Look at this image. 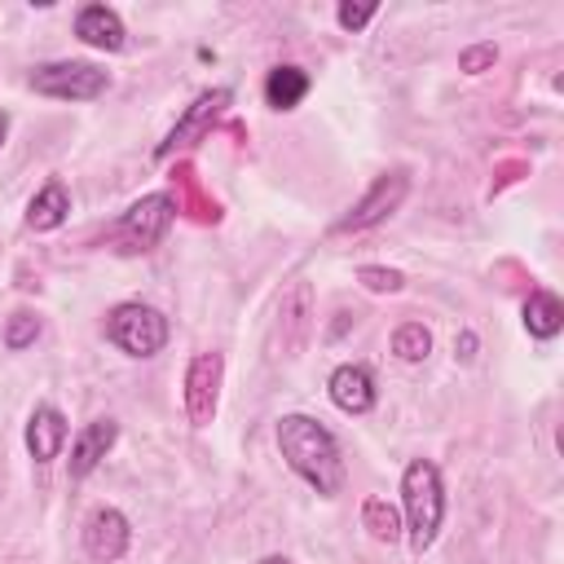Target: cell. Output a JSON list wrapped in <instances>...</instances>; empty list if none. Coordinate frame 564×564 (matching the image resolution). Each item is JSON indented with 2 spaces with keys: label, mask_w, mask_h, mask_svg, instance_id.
Instances as JSON below:
<instances>
[{
  "label": "cell",
  "mask_w": 564,
  "mask_h": 564,
  "mask_svg": "<svg viewBox=\"0 0 564 564\" xmlns=\"http://www.w3.org/2000/svg\"><path fill=\"white\" fill-rule=\"evenodd\" d=\"M278 449L286 467L308 480L322 498H335L344 489V454L330 427H322L313 414H282L278 419Z\"/></svg>",
  "instance_id": "6da1fadb"
},
{
  "label": "cell",
  "mask_w": 564,
  "mask_h": 564,
  "mask_svg": "<svg viewBox=\"0 0 564 564\" xmlns=\"http://www.w3.org/2000/svg\"><path fill=\"white\" fill-rule=\"evenodd\" d=\"M401 507H405V529H410V551L423 555L445 520V485L432 458H410L401 471Z\"/></svg>",
  "instance_id": "7a4b0ae2"
},
{
  "label": "cell",
  "mask_w": 564,
  "mask_h": 564,
  "mask_svg": "<svg viewBox=\"0 0 564 564\" xmlns=\"http://www.w3.org/2000/svg\"><path fill=\"white\" fill-rule=\"evenodd\" d=\"M172 220H176V203H172V194L154 189V194L137 198V203L115 220V229H110V247H115L119 256H145V251H154V247L167 238Z\"/></svg>",
  "instance_id": "3957f363"
},
{
  "label": "cell",
  "mask_w": 564,
  "mask_h": 564,
  "mask_svg": "<svg viewBox=\"0 0 564 564\" xmlns=\"http://www.w3.org/2000/svg\"><path fill=\"white\" fill-rule=\"evenodd\" d=\"M167 317L154 308V304H141V300H123L106 313V339L128 352V357H154L167 348Z\"/></svg>",
  "instance_id": "277c9868"
},
{
  "label": "cell",
  "mask_w": 564,
  "mask_h": 564,
  "mask_svg": "<svg viewBox=\"0 0 564 564\" xmlns=\"http://www.w3.org/2000/svg\"><path fill=\"white\" fill-rule=\"evenodd\" d=\"M40 97H53V101H93L110 88V75L93 62H44L31 70L26 79Z\"/></svg>",
  "instance_id": "5b68a950"
},
{
  "label": "cell",
  "mask_w": 564,
  "mask_h": 564,
  "mask_svg": "<svg viewBox=\"0 0 564 564\" xmlns=\"http://www.w3.org/2000/svg\"><path fill=\"white\" fill-rule=\"evenodd\" d=\"M405 194H410V176L401 172V167H392V172H383L339 220H335V234H361V229H375L379 220H388L401 203H405Z\"/></svg>",
  "instance_id": "8992f818"
},
{
  "label": "cell",
  "mask_w": 564,
  "mask_h": 564,
  "mask_svg": "<svg viewBox=\"0 0 564 564\" xmlns=\"http://www.w3.org/2000/svg\"><path fill=\"white\" fill-rule=\"evenodd\" d=\"M229 101H234V93L229 88H207V93H198L189 106H185V115L172 123V132L159 141V159H172L176 150H185V145H198L216 123H220V115L229 110Z\"/></svg>",
  "instance_id": "52a82bcc"
},
{
  "label": "cell",
  "mask_w": 564,
  "mask_h": 564,
  "mask_svg": "<svg viewBox=\"0 0 564 564\" xmlns=\"http://www.w3.org/2000/svg\"><path fill=\"white\" fill-rule=\"evenodd\" d=\"M220 379H225V357L220 352H194L189 366H185V419L194 427H207L216 419V405H220Z\"/></svg>",
  "instance_id": "ba28073f"
},
{
  "label": "cell",
  "mask_w": 564,
  "mask_h": 564,
  "mask_svg": "<svg viewBox=\"0 0 564 564\" xmlns=\"http://www.w3.org/2000/svg\"><path fill=\"white\" fill-rule=\"evenodd\" d=\"M308 335H313V286L295 282L291 291H282L278 317H273V348H278V357H300L308 348Z\"/></svg>",
  "instance_id": "9c48e42d"
},
{
  "label": "cell",
  "mask_w": 564,
  "mask_h": 564,
  "mask_svg": "<svg viewBox=\"0 0 564 564\" xmlns=\"http://www.w3.org/2000/svg\"><path fill=\"white\" fill-rule=\"evenodd\" d=\"M128 542H132V524H128V516L119 507H97L84 520V551H88V560L115 564V560H123Z\"/></svg>",
  "instance_id": "30bf717a"
},
{
  "label": "cell",
  "mask_w": 564,
  "mask_h": 564,
  "mask_svg": "<svg viewBox=\"0 0 564 564\" xmlns=\"http://www.w3.org/2000/svg\"><path fill=\"white\" fill-rule=\"evenodd\" d=\"M326 392H330V401H335L344 414H366V410H375V379H370V370L357 366V361L335 366L330 379H326Z\"/></svg>",
  "instance_id": "8fae6325"
},
{
  "label": "cell",
  "mask_w": 564,
  "mask_h": 564,
  "mask_svg": "<svg viewBox=\"0 0 564 564\" xmlns=\"http://www.w3.org/2000/svg\"><path fill=\"white\" fill-rule=\"evenodd\" d=\"M70 427H66V414L57 405H35L31 419H26V449L35 463H53L66 445Z\"/></svg>",
  "instance_id": "7c38bea8"
},
{
  "label": "cell",
  "mask_w": 564,
  "mask_h": 564,
  "mask_svg": "<svg viewBox=\"0 0 564 564\" xmlns=\"http://www.w3.org/2000/svg\"><path fill=\"white\" fill-rule=\"evenodd\" d=\"M115 436H119V423L115 419H93V423H84V432L70 441V476L75 480H84L106 454H110V445H115Z\"/></svg>",
  "instance_id": "4fadbf2b"
},
{
  "label": "cell",
  "mask_w": 564,
  "mask_h": 564,
  "mask_svg": "<svg viewBox=\"0 0 564 564\" xmlns=\"http://www.w3.org/2000/svg\"><path fill=\"white\" fill-rule=\"evenodd\" d=\"M75 35H79L84 44L101 48V53H119L128 31H123V18H119L110 4H84V9L75 13Z\"/></svg>",
  "instance_id": "5bb4252c"
},
{
  "label": "cell",
  "mask_w": 564,
  "mask_h": 564,
  "mask_svg": "<svg viewBox=\"0 0 564 564\" xmlns=\"http://www.w3.org/2000/svg\"><path fill=\"white\" fill-rule=\"evenodd\" d=\"M172 203H176V212H185L189 220H198V225H212V220H220V207H216V198L212 194H203V185H198V172L189 167V163H176L172 167Z\"/></svg>",
  "instance_id": "9a60e30c"
},
{
  "label": "cell",
  "mask_w": 564,
  "mask_h": 564,
  "mask_svg": "<svg viewBox=\"0 0 564 564\" xmlns=\"http://www.w3.org/2000/svg\"><path fill=\"white\" fill-rule=\"evenodd\" d=\"M66 216H70V194H66V185H62V181H48V185L26 203V225H31L35 234L57 229Z\"/></svg>",
  "instance_id": "2e32d148"
},
{
  "label": "cell",
  "mask_w": 564,
  "mask_h": 564,
  "mask_svg": "<svg viewBox=\"0 0 564 564\" xmlns=\"http://www.w3.org/2000/svg\"><path fill=\"white\" fill-rule=\"evenodd\" d=\"M308 97V75L300 66H273L264 75V101L273 110H295Z\"/></svg>",
  "instance_id": "e0dca14e"
},
{
  "label": "cell",
  "mask_w": 564,
  "mask_h": 564,
  "mask_svg": "<svg viewBox=\"0 0 564 564\" xmlns=\"http://www.w3.org/2000/svg\"><path fill=\"white\" fill-rule=\"evenodd\" d=\"M560 326H564V304H560V295H551V291H529V300H524V330H529L533 339H555Z\"/></svg>",
  "instance_id": "ac0fdd59"
},
{
  "label": "cell",
  "mask_w": 564,
  "mask_h": 564,
  "mask_svg": "<svg viewBox=\"0 0 564 564\" xmlns=\"http://www.w3.org/2000/svg\"><path fill=\"white\" fill-rule=\"evenodd\" d=\"M361 524H366V533L375 542H388L392 546L401 538V516H397V507L388 498H366L361 502Z\"/></svg>",
  "instance_id": "d6986e66"
},
{
  "label": "cell",
  "mask_w": 564,
  "mask_h": 564,
  "mask_svg": "<svg viewBox=\"0 0 564 564\" xmlns=\"http://www.w3.org/2000/svg\"><path fill=\"white\" fill-rule=\"evenodd\" d=\"M392 352L401 357V361H427V352H432V335H427V326L423 322H401L397 330H392Z\"/></svg>",
  "instance_id": "ffe728a7"
},
{
  "label": "cell",
  "mask_w": 564,
  "mask_h": 564,
  "mask_svg": "<svg viewBox=\"0 0 564 564\" xmlns=\"http://www.w3.org/2000/svg\"><path fill=\"white\" fill-rule=\"evenodd\" d=\"M35 335H40V317L26 313V308H18V313L9 317V326H4V344H9L13 352H22L26 344H35Z\"/></svg>",
  "instance_id": "44dd1931"
},
{
  "label": "cell",
  "mask_w": 564,
  "mask_h": 564,
  "mask_svg": "<svg viewBox=\"0 0 564 564\" xmlns=\"http://www.w3.org/2000/svg\"><path fill=\"white\" fill-rule=\"evenodd\" d=\"M357 282H361L366 291H379V295H392V291L405 286V278H401L397 269H383V264H361V269H357Z\"/></svg>",
  "instance_id": "7402d4cb"
},
{
  "label": "cell",
  "mask_w": 564,
  "mask_h": 564,
  "mask_svg": "<svg viewBox=\"0 0 564 564\" xmlns=\"http://www.w3.org/2000/svg\"><path fill=\"white\" fill-rule=\"evenodd\" d=\"M494 62H498V48H494V44H471V48L458 53V70H467V75H480V70H489Z\"/></svg>",
  "instance_id": "603a6c76"
},
{
  "label": "cell",
  "mask_w": 564,
  "mask_h": 564,
  "mask_svg": "<svg viewBox=\"0 0 564 564\" xmlns=\"http://www.w3.org/2000/svg\"><path fill=\"white\" fill-rule=\"evenodd\" d=\"M375 13H379L375 4H339V9H335V18H339V26H344V31H361Z\"/></svg>",
  "instance_id": "cb8c5ba5"
},
{
  "label": "cell",
  "mask_w": 564,
  "mask_h": 564,
  "mask_svg": "<svg viewBox=\"0 0 564 564\" xmlns=\"http://www.w3.org/2000/svg\"><path fill=\"white\" fill-rule=\"evenodd\" d=\"M471 348H476V335H463V339H458V344H454V352H458V357H463V361H467V357H471Z\"/></svg>",
  "instance_id": "d4e9b609"
},
{
  "label": "cell",
  "mask_w": 564,
  "mask_h": 564,
  "mask_svg": "<svg viewBox=\"0 0 564 564\" xmlns=\"http://www.w3.org/2000/svg\"><path fill=\"white\" fill-rule=\"evenodd\" d=\"M4 137H9V110H0V145H4Z\"/></svg>",
  "instance_id": "484cf974"
},
{
  "label": "cell",
  "mask_w": 564,
  "mask_h": 564,
  "mask_svg": "<svg viewBox=\"0 0 564 564\" xmlns=\"http://www.w3.org/2000/svg\"><path fill=\"white\" fill-rule=\"evenodd\" d=\"M260 564H291V560H286V555H264Z\"/></svg>",
  "instance_id": "4316f807"
}]
</instances>
